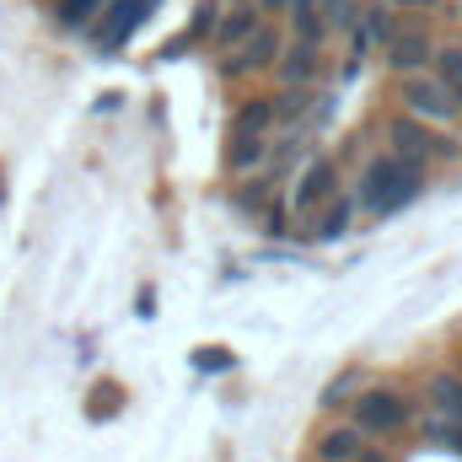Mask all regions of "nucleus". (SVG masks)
<instances>
[{
  "mask_svg": "<svg viewBox=\"0 0 462 462\" xmlns=\"http://www.w3.org/2000/svg\"><path fill=\"white\" fill-rule=\"evenodd\" d=\"M393 27H398V11H393L387 0H365V5H360V32H365L371 49H382V43L393 38Z\"/></svg>",
  "mask_w": 462,
  "mask_h": 462,
  "instance_id": "nucleus-17",
  "label": "nucleus"
},
{
  "mask_svg": "<svg viewBox=\"0 0 462 462\" xmlns=\"http://www.w3.org/2000/svg\"><path fill=\"white\" fill-rule=\"evenodd\" d=\"M151 5H156V0H114V5L103 11V22H97L87 38H92L97 49H124V43L134 38V27L151 16Z\"/></svg>",
  "mask_w": 462,
  "mask_h": 462,
  "instance_id": "nucleus-9",
  "label": "nucleus"
},
{
  "mask_svg": "<svg viewBox=\"0 0 462 462\" xmlns=\"http://www.w3.org/2000/svg\"><path fill=\"white\" fill-rule=\"evenodd\" d=\"M355 462H398V457H393V452H387L382 441H365V447H360V457H355Z\"/></svg>",
  "mask_w": 462,
  "mask_h": 462,
  "instance_id": "nucleus-22",
  "label": "nucleus"
},
{
  "mask_svg": "<svg viewBox=\"0 0 462 462\" xmlns=\"http://www.w3.org/2000/svg\"><path fill=\"white\" fill-rule=\"evenodd\" d=\"M355 210H360V205H355V194H345V189H339V194L323 205V216L312 221V231H307V236H318V242H334V236H345L349 221H355Z\"/></svg>",
  "mask_w": 462,
  "mask_h": 462,
  "instance_id": "nucleus-15",
  "label": "nucleus"
},
{
  "mask_svg": "<svg viewBox=\"0 0 462 462\" xmlns=\"http://www.w3.org/2000/svg\"><path fill=\"white\" fill-rule=\"evenodd\" d=\"M285 27H291V38H301V43H323L328 38V16H323V0H285Z\"/></svg>",
  "mask_w": 462,
  "mask_h": 462,
  "instance_id": "nucleus-12",
  "label": "nucleus"
},
{
  "mask_svg": "<svg viewBox=\"0 0 462 462\" xmlns=\"http://www.w3.org/2000/svg\"><path fill=\"white\" fill-rule=\"evenodd\" d=\"M420 441H425V447H441V452H452V457H462V420H447V414H430V409H425V420H420Z\"/></svg>",
  "mask_w": 462,
  "mask_h": 462,
  "instance_id": "nucleus-16",
  "label": "nucleus"
},
{
  "mask_svg": "<svg viewBox=\"0 0 462 462\" xmlns=\"http://www.w3.org/2000/svg\"><path fill=\"white\" fill-rule=\"evenodd\" d=\"M382 140H387V151H398V156H414V162H425V167L462 162V134H452V129H436V124L414 118L409 108L387 114V124H382Z\"/></svg>",
  "mask_w": 462,
  "mask_h": 462,
  "instance_id": "nucleus-4",
  "label": "nucleus"
},
{
  "mask_svg": "<svg viewBox=\"0 0 462 462\" xmlns=\"http://www.w3.org/2000/svg\"><path fill=\"white\" fill-rule=\"evenodd\" d=\"M393 11H425V5H436V0H387Z\"/></svg>",
  "mask_w": 462,
  "mask_h": 462,
  "instance_id": "nucleus-23",
  "label": "nucleus"
},
{
  "mask_svg": "<svg viewBox=\"0 0 462 462\" xmlns=\"http://www.w3.org/2000/svg\"><path fill=\"white\" fill-rule=\"evenodd\" d=\"M425 409L462 420V371H430L425 376Z\"/></svg>",
  "mask_w": 462,
  "mask_h": 462,
  "instance_id": "nucleus-13",
  "label": "nucleus"
},
{
  "mask_svg": "<svg viewBox=\"0 0 462 462\" xmlns=\"http://www.w3.org/2000/svg\"><path fill=\"white\" fill-rule=\"evenodd\" d=\"M274 129H280L274 97H253V103L236 108V118H231V129H226V172L231 178L263 172V162L274 151Z\"/></svg>",
  "mask_w": 462,
  "mask_h": 462,
  "instance_id": "nucleus-3",
  "label": "nucleus"
},
{
  "mask_svg": "<svg viewBox=\"0 0 462 462\" xmlns=\"http://www.w3.org/2000/svg\"><path fill=\"white\" fill-rule=\"evenodd\" d=\"M365 441H371V436H365V430H360V425L345 414L339 425H323V430H318V441H312V457H318V462H355Z\"/></svg>",
  "mask_w": 462,
  "mask_h": 462,
  "instance_id": "nucleus-11",
  "label": "nucleus"
},
{
  "mask_svg": "<svg viewBox=\"0 0 462 462\" xmlns=\"http://www.w3.org/2000/svg\"><path fill=\"white\" fill-rule=\"evenodd\" d=\"M430 65H436V76L457 92V103H462V43H436V60Z\"/></svg>",
  "mask_w": 462,
  "mask_h": 462,
  "instance_id": "nucleus-19",
  "label": "nucleus"
},
{
  "mask_svg": "<svg viewBox=\"0 0 462 462\" xmlns=\"http://www.w3.org/2000/svg\"><path fill=\"white\" fill-rule=\"evenodd\" d=\"M457 371H462V360H457Z\"/></svg>",
  "mask_w": 462,
  "mask_h": 462,
  "instance_id": "nucleus-25",
  "label": "nucleus"
},
{
  "mask_svg": "<svg viewBox=\"0 0 462 462\" xmlns=\"http://www.w3.org/2000/svg\"><path fill=\"white\" fill-rule=\"evenodd\" d=\"M345 414L371 436V441H398L420 425V398L409 387H387V382H365L345 403Z\"/></svg>",
  "mask_w": 462,
  "mask_h": 462,
  "instance_id": "nucleus-2",
  "label": "nucleus"
},
{
  "mask_svg": "<svg viewBox=\"0 0 462 462\" xmlns=\"http://www.w3.org/2000/svg\"><path fill=\"white\" fill-rule=\"evenodd\" d=\"M360 387H365V371H345V376H339V382L323 393V409H328V414H339V409H345Z\"/></svg>",
  "mask_w": 462,
  "mask_h": 462,
  "instance_id": "nucleus-21",
  "label": "nucleus"
},
{
  "mask_svg": "<svg viewBox=\"0 0 462 462\" xmlns=\"http://www.w3.org/2000/svg\"><path fill=\"white\" fill-rule=\"evenodd\" d=\"M334 194H339V167H334L328 156H307V162L296 167V183H291V199H285V205H291V226L307 236Z\"/></svg>",
  "mask_w": 462,
  "mask_h": 462,
  "instance_id": "nucleus-6",
  "label": "nucleus"
},
{
  "mask_svg": "<svg viewBox=\"0 0 462 462\" xmlns=\"http://www.w3.org/2000/svg\"><path fill=\"white\" fill-rule=\"evenodd\" d=\"M457 16H462V0H457Z\"/></svg>",
  "mask_w": 462,
  "mask_h": 462,
  "instance_id": "nucleus-24",
  "label": "nucleus"
},
{
  "mask_svg": "<svg viewBox=\"0 0 462 462\" xmlns=\"http://www.w3.org/2000/svg\"><path fill=\"white\" fill-rule=\"evenodd\" d=\"M274 76H280V87H318V81L328 76L323 43H301V38H291L285 54H280V65H274Z\"/></svg>",
  "mask_w": 462,
  "mask_h": 462,
  "instance_id": "nucleus-10",
  "label": "nucleus"
},
{
  "mask_svg": "<svg viewBox=\"0 0 462 462\" xmlns=\"http://www.w3.org/2000/svg\"><path fill=\"white\" fill-rule=\"evenodd\" d=\"M425 162H414V156H398V151H382V156H371L365 162V172H360V183H355V205H360V216H398L403 205H414L420 199V189H425Z\"/></svg>",
  "mask_w": 462,
  "mask_h": 462,
  "instance_id": "nucleus-1",
  "label": "nucleus"
},
{
  "mask_svg": "<svg viewBox=\"0 0 462 462\" xmlns=\"http://www.w3.org/2000/svg\"><path fill=\"white\" fill-rule=\"evenodd\" d=\"M398 108H409L414 118H425V124H436V129L462 134V103H457V92L436 76V65L398 76Z\"/></svg>",
  "mask_w": 462,
  "mask_h": 462,
  "instance_id": "nucleus-5",
  "label": "nucleus"
},
{
  "mask_svg": "<svg viewBox=\"0 0 462 462\" xmlns=\"http://www.w3.org/2000/svg\"><path fill=\"white\" fill-rule=\"evenodd\" d=\"M258 22H263V11H258V5H231V11L216 16V32H210V38H216V49H221V54H231V49H236Z\"/></svg>",
  "mask_w": 462,
  "mask_h": 462,
  "instance_id": "nucleus-14",
  "label": "nucleus"
},
{
  "mask_svg": "<svg viewBox=\"0 0 462 462\" xmlns=\"http://www.w3.org/2000/svg\"><path fill=\"white\" fill-rule=\"evenodd\" d=\"M280 54H285V32H280V22L274 16H263L226 60V76L231 81H247V76H274V65H280Z\"/></svg>",
  "mask_w": 462,
  "mask_h": 462,
  "instance_id": "nucleus-7",
  "label": "nucleus"
},
{
  "mask_svg": "<svg viewBox=\"0 0 462 462\" xmlns=\"http://www.w3.org/2000/svg\"><path fill=\"white\" fill-rule=\"evenodd\" d=\"M382 60H387V70H393V76L430 70V60H436V38H430V27H425V22H403V16H398L393 38L382 43Z\"/></svg>",
  "mask_w": 462,
  "mask_h": 462,
  "instance_id": "nucleus-8",
  "label": "nucleus"
},
{
  "mask_svg": "<svg viewBox=\"0 0 462 462\" xmlns=\"http://www.w3.org/2000/svg\"><path fill=\"white\" fill-rule=\"evenodd\" d=\"M108 5H114V0H60V22H65L70 32H92Z\"/></svg>",
  "mask_w": 462,
  "mask_h": 462,
  "instance_id": "nucleus-18",
  "label": "nucleus"
},
{
  "mask_svg": "<svg viewBox=\"0 0 462 462\" xmlns=\"http://www.w3.org/2000/svg\"><path fill=\"white\" fill-rule=\"evenodd\" d=\"M323 16H328V32L349 38L360 27V0H323Z\"/></svg>",
  "mask_w": 462,
  "mask_h": 462,
  "instance_id": "nucleus-20",
  "label": "nucleus"
}]
</instances>
